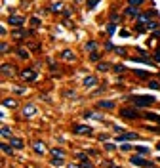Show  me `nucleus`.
<instances>
[{
	"label": "nucleus",
	"mask_w": 160,
	"mask_h": 168,
	"mask_svg": "<svg viewBox=\"0 0 160 168\" xmlns=\"http://www.w3.org/2000/svg\"><path fill=\"white\" fill-rule=\"evenodd\" d=\"M130 101L135 103V105H139V107H149V105L154 103V97L153 96H132Z\"/></svg>",
	"instance_id": "obj_2"
},
{
	"label": "nucleus",
	"mask_w": 160,
	"mask_h": 168,
	"mask_svg": "<svg viewBox=\"0 0 160 168\" xmlns=\"http://www.w3.org/2000/svg\"><path fill=\"white\" fill-rule=\"evenodd\" d=\"M10 69H11L10 65H2V73H4V75H10Z\"/></svg>",
	"instance_id": "obj_29"
},
{
	"label": "nucleus",
	"mask_w": 160,
	"mask_h": 168,
	"mask_svg": "<svg viewBox=\"0 0 160 168\" xmlns=\"http://www.w3.org/2000/svg\"><path fill=\"white\" fill-rule=\"evenodd\" d=\"M52 157H61V159H65L67 153L63 149H59V147H52Z\"/></svg>",
	"instance_id": "obj_11"
},
{
	"label": "nucleus",
	"mask_w": 160,
	"mask_h": 168,
	"mask_svg": "<svg viewBox=\"0 0 160 168\" xmlns=\"http://www.w3.org/2000/svg\"><path fill=\"white\" fill-rule=\"evenodd\" d=\"M80 168H94V164H90V162H84V164H80Z\"/></svg>",
	"instance_id": "obj_36"
},
{
	"label": "nucleus",
	"mask_w": 160,
	"mask_h": 168,
	"mask_svg": "<svg viewBox=\"0 0 160 168\" xmlns=\"http://www.w3.org/2000/svg\"><path fill=\"white\" fill-rule=\"evenodd\" d=\"M15 55H17V58H21V59H27V58H29V52L23 50V48H17V50H15Z\"/></svg>",
	"instance_id": "obj_15"
},
{
	"label": "nucleus",
	"mask_w": 160,
	"mask_h": 168,
	"mask_svg": "<svg viewBox=\"0 0 160 168\" xmlns=\"http://www.w3.org/2000/svg\"><path fill=\"white\" fill-rule=\"evenodd\" d=\"M8 23L11 27H23V25H25V17H23V15H11L8 19Z\"/></svg>",
	"instance_id": "obj_6"
},
{
	"label": "nucleus",
	"mask_w": 160,
	"mask_h": 168,
	"mask_svg": "<svg viewBox=\"0 0 160 168\" xmlns=\"http://www.w3.org/2000/svg\"><path fill=\"white\" fill-rule=\"evenodd\" d=\"M90 59H91V61H99V59H101V54H99V52H91Z\"/></svg>",
	"instance_id": "obj_22"
},
{
	"label": "nucleus",
	"mask_w": 160,
	"mask_h": 168,
	"mask_svg": "<svg viewBox=\"0 0 160 168\" xmlns=\"http://www.w3.org/2000/svg\"><path fill=\"white\" fill-rule=\"evenodd\" d=\"M63 161L65 159H61V157H52V164L53 166H63Z\"/></svg>",
	"instance_id": "obj_16"
},
{
	"label": "nucleus",
	"mask_w": 160,
	"mask_h": 168,
	"mask_svg": "<svg viewBox=\"0 0 160 168\" xmlns=\"http://www.w3.org/2000/svg\"><path fill=\"white\" fill-rule=\"evenodd\" d=\"M120 117L126 118V120H133V118L139 117V113H137L135 109H122V111H120Z\"/></svg>",
	"instance_id": "obj_4"
},
{
	"label": "nucleus",
	"mask_w": 160,
	"mask_h": 168,
	"mask_svg": "<svg viewBox=\"0 0 160 168\" xmlns=\"http://www.w3.org/2000/svg\"><path fill=\"white\" fill-rule=\"evenodd\" d=\"M86 50L88 52H97V42H88L86 44Z\"/></svg>",
	"instance_id": "obj_18"
},
{
	"label": "nucleus",
	"mask_w": 160,
	"mask_h": 168,
	"mask_svg": "<svg viewBox=\"0 0 160 168\" xmlns=\"http://www.w3.org/2000/svg\"><path fill=\"white\" fill-rule=\"evenodd\" d=\"M19 76H21V80H25V82H32V80L38 78V71L34 69V67H27V69L19 71Z\"/></svg>",
	"instance_id": "obj_1"
},
{
	"label": "nucleus",
	"mask_w": 160,
	"mask_h": 168,
	"mask_svg": "<svg viewBox=\"0 0 160 168\" xmlns=\"http://www.w3.org/2000/svg\"><path fill=\"white\" fill-rule=\"evenodd\" d=\"M132 140H139V134L130 132V134H120L118 136V141H132Z\"/></svg>",
	"instance_id": "obj_8"
},
{
	"label": "nucleus",
	"mask_w": 160,
	"mask_h": 168,
	"mask_svg": "<svg viewBox=\"0 0 160 168\" xmlns=\"http://www.w3.org/2000/svg\"><path fill=\"white\" fill-rule=\"evenodd\" d=\"M114 71H116V73H122L124 67H122V65H114Z\"/></svg>",
	"instance_id": "obj_35"
},
{
	"label": "nucleus",
	"mask_w": 160,
	"mask_h": 168,
	"mask_svg": "<svg viewBox=\"0 0 160 168\" xmlns=\"http://www.w3.org/2000/svg\"><path fill=\"white\" fill-rule=\"evenodd\" d=\"M61 8H63V2H53V4L50 6V12H53V14H59V12H61Z\"/></svg>",
	"instance_id": "obj_12"
},
{
	"label": "nucleus",
	"mask_w": 160,
	"mask_h": 168,
	"mask_svg": "<svg viewBox=\"0 0 160 168\" xmlns=\"http://www.w3.org/2000/svg\"><path fill=\"white\" fill-rule=\"evenodd\" d=\"M130 162H132V164H135V166H143V168H153V162H149V161L141 159V157H132V159H130Z\"/></svg>",
	"instance_id": "obj_5"
},
{
	"label": "nucleus",
	"mask_w": 160,
	"mask_h": 168,
	"mask_svg": "<svg viewBox=\"0 0 160 168\" xmlns=\"http://www.w3.org/2000/svg\"><path fill=\"white\" fill-rule=\"evenodd\" d=\"M25 35H27V32H23V31H21V32H19V31L14 32V37H17V40H19V37H25Z\"/></svg>",
	"instance_id": "obj_31"
},
{
	"label": "nucleus",
	"mask_w": 160,
	"mask_h": 168,
	"mask_svg": "<svg viewBox=\"0 0 160 168\" xmlns=\"http://www.w3.org/2000/svg\"><path fill=\"white\" fill-rule=\"evenodd\" d=\"M95 107H99V109H114V101H97Z\"/></svg>",
	"instance_id": "obj_10"
},
{
	"label": "nucleus",
	"mask_w": 160,
	"mask_h": 168,
	"mask_svg": "<svg viewBox=\"0 0 160 168\" xmlns=\"http://www.w3.org/2000/svg\"><path fill=\"white\" fill-rule=\"evenodd\" d=\"M4 105H10V107H15L17 103H15V101H11V99H4Z\"/></svg>",
	"instance_id": "obj_28"
},
{
	"label": "nucleus",
	"mask_w": 160,
	"mask_h": 168,
	"mask_svg": "<svg viewBox=\"0 0 160 168\" xmlns=\"http://www.w3.org/2000/svg\"><path fill=\"white\" fill-rule=\"evenodd\" d=\"M42 145H44L42 141H34V151H36L38 155H42V153H44V147H42Z\"/></svg>",
	"instance_id": "obj_17"
},
{
	"label": "nucleus",
	"mask_w": 160,
	"mask_h": 168,
	"mask_svg": "<svg viewBox=\"0 0 160 168\" xmlns=\"http://www.w3.org/2000/svg\"><path fill=\"white\" fill-rule=\"evenodd\" d=\"M36 113H38V109H36V105H34V103H27L25 107L21 109V115L25 117V118H31V117H34Z\"/></svg>",
	"instance_id": "obj_3"
},
{
	"label": "nucleus",
	"mask_w": 160,
	"mask_h": 168,
	"mask_svg": "<svg viewBox=\"0 0 160 168\" xmlns=\"http://www.w3.org/2000/svg\"><path fill=\"white\" fill-rule=\"evenodd\" d=\"M135 75H139V76H143V78H147V76H149V73H147V71H135Z\"/></svg>",
	"instance_id": "obj_30"
},
{
	"label": "nucleus",
	"mask_w": 160,
	"mask_h": 168,
	"mask_svg": "<svg viewBox=\"0 0 160 168\" xmlns=\"http://www.w3.org/2000/svg\"><path fill=\"white\" fill-rule=\"evenodd\" d=\"M158 162H160V159H158Z\"/></svg>",
	"instance_id": "obj_42"
},
{
	"label": "nucleus",
	"mask_w": 160,
	"mask_h": 168,
	"mask_svg": "<svg viewBox=\"0 0 160 168\" xmlns=\"http://www.w3.org/2000/svg\"><path fill=\"white\" fill-rule=\"evenodd\" d=\"M156 149H158V151H160V141H158V143H156Z\"/></svg>",
	"instance_id": "obj_39"
},
{
	"label": "nucleus",
	"mask_w": 160,
	"mask_h": 168,
	"mask_svg": "<svg viewBox=\"0 0 160 168\" xmlns=\"http://www.w3.org/2000/svg\"><path fill=\"white\" fill-rule=\"evenodd\" d=\"M105 149H109V151H114V149H116V145H112V143H107V145H105Z\"/></svg>",
	"instance_id": "obj_33"
},
{
	"label": "nucleus",
	"mask_w": 160,
	"mask_h": 168,
	"mask_svg": "<svg viewBox=\"0 0 160 168\" xmlns=\"http://www.w3.org/2000/svg\"><path fill=\"white\" fill-rule=\"evenodd\" d=\"M126 15H137V8H135V6L126 8Z\"/></svg>",
	"instance_id": "obj_19"
},
{
	"label": "nucleus",
	"mask_w": 160,
	"mask_h": 168,
	"mask_svg": "<svg viewBox=\"0 0 160 168\" xmlns=\"http://www.w3.org/2000/svg\"><path fill=\"white\" fill-rule=\"evenodd\" d=\"M73 130H74L76 134H84V136H90V134H91V128L86 126V124H74Z\"/></svg>",
	"instance_id": "obj_7"
},
{
	"label": "nucleus",
	"mask_w": 160,
	"mask_h": 168,
	"mask_svg": "<svg viewBox=\"0 0 160 168\" xmlns=\"http://www.w3.org/2000/svg\"><path fill=\"white\" fill-rule=\"evenodd\" d=\"M145 118L154 120V122H160V117H158V115H154V113H147V115H145Z\"/></svg>",
	"instance_id": "obj_20"
},
{
	"label": "nucleus",
	"mask_w": 160,
	"mask_h": 168,
	"mask_svg": "<svg viewBox=\"0 0 160 168\" xmlns=\"http://www.w3.org/2000/svg\"><path fill=\"white\" fill-rule=\"evenodd\" d=\"M97 69H99V71H109V65H107V63H99Z\"/></svg>",
	"instance_id": "obj_26"
},
{
	"label": "nucleus",
	"mask_w": 160,
	"mask_h": 168,
	"mask_svg": "<svg viewBox=\"0 0 160 168\" xmlns=\"http://www.w3.org/2000/svg\"><path fill=\"white\" fill-rule=\"evenodd\" d=\"M10 145L14 149H23V140L21 138H10Z\"/></svg>",
	"instance_id": "obj_9"
},
{
	"label": "nucleus",
	"mask_w": 160,
	"mask_h": 168,
	"mask_svg": "<svg viewBox=\"0 0 160 168\" xmlns=\"http://www.w3.org/2000/svg\"><path fill=\"white\" fill-rule=\"evenodd\" d=\"M109 168H118V166H109Z\"/></svg>",
	"instance_id": "obj_40"
},
{
	"label": "nucleus",
	"mask_w": 160,
	"mask_h": 168,
	"mask_svg": "<svg viewBox=\"0 0 160 168\" xmlns=\"http://www.w3.org/2000/svg\"><path fill=\"white\" fill-rule=\"evenodd\" d=\"M122 151H132V145H120Z\"/></svg>",
	"instance_id": "obj_34"
},
{
	"label": "nucleus",
	"mask_w": 160,
	"mask_h": 168,
	"mask_svg": "<svg viewBox=\"0 0 160 168\" xmlns=\"http://www.w3.org/2000/svg\"><path fill=\"white\" fill-rule=\"evenodd\" d=\"M31 25L32 27H40V19L38 17H31Z\"/></svg>",
	"instance_id": "obj_24"
},
{
	"label": "nucleus",
	"mask_w": 160,
	"mask_h": 168,
	"mask_svg": "<svg viewBox=\"0 0 160 168\" xmlns=\"http://www.w3.org/2000/svg\"><path fill=\"white\" fill-rule=\"evenodd\" d=\"M0 48H2V54H6V52H8V46H6L4 42H2V46H0Z\"/></svg>",
	"instance_id": "obj_38"
},
{
	"label": "nucleus",
	"mask_w": 160,
	"mask_h": 168,
	"mask_svg": "<svg viewBox=\"0 0 160 168\" xmlns=\"http://www.w3.org/2000/svg\"><path fill=\"white\" fill-rule=\"evenodd\" d=\"M11 149H14V147H11L10 143H8V145H6V143H2V151H4L6 155H11Z\"/></svg>",
	"instance_id": "obj_21"
},
{
	"label": "nucleus",
	"mask_w": 160,
	"mask_h": 168,
	"mask_svg": "<svg viewBox=\"0 0 160 168\" xmlns=\"http://www.w3.org/2000/svg\"><path fill=\"white\" fill-rule=\"evenodd\" d=\"M61 59H69V61H73V59H74V55H73V52H71V50H63V52H61Z\"/></svg>",
	"instance_id": "obj_14"
},
{
	"label": "nucleus",
	"mask_w": 160,
	"mask_h": 168,
	"mask_svg": "<svg viewBox=\"0 0 160 168\" xmlns=\"http://www.w3.org/2000/svg\"><path fill=\"white\" fill-rule=\"evenodd\" d=\"M137 153L139 155H149V149L147 147H137Z\"/></svg>",
	"instance_id": "obj_27"
},
{
	"label": "nucleus",
	"mask_w": 160,
	"mask_h": 168,
	"mask_svg": "<svg viewBox=\"0 0 160 168\" xmlns=\"http://www.w3.org/2000/svg\"><path fill=\"white\" fill-rule=\"evenodd\" d=\"M94 84H97V78H95V76H86V78H84V86L91 88Z\"/></svg>",
	"instance_id": "obj_13"
},
{
	"label": "nucleus",
	"mask_w": 160,
	"mask_h": 168,
	"mask_svg": "<svg viewBox=\"0 0 160 168\" xmlns=\"http://www.w3.org/2000/svg\"><path fill=\"white\" fill-rule=\"evenodd\" d=\"M149 86H151V88H158V86H160V84H158V82H154V80H153V82H149Z\"/></svg>",
	"instance_id": "obj_37"
},
{
	"label": "nucleus",
	"mask_w": 160,
	"mask_h": 168,
	"mask_svg": "<svg viewBox=\"0 0 160 168\" xmlns=\"http://www.w3.org/2000/svg\"><path fill=\"white\" fill-rule=\"evenodd\" d=\"M76 2H82V0H76Z\"/></svg>",
	"instance_id": "obj_41"
},
{
	"label": "nucleus",
	"mask_w": 160,
	"mask_h": 168,
	"mask_svg": "<svg viewBox=\"0 0 160 168\" xmlns=\"http://www.w3.org/2000/svg\"><path fill=\"white\" fill-rule=\"evenodd\" d=\"M128 4L130 6H139V4H143V0H128Z\"/></svg>",
	"instance_id": "obj_25"
},
{
	"label": "nucleus",
	"mask_w": 160,
	"mask_h": 168,
	"mask_svg": "<svg viewBox=\"0 0 160 168\" xmlns=\"http://www.w3.org/2000/svg\"><path fill=\"white\" fill-rule=\"evenodd\" d=\"M2 136H4V138H10V136H11V132H10L8 126H2Z\"/></svg>",
	"instance_id": "obj_23"
},
{
	"label": "nucleus",
	"mask_w": 160,
	"mask_h": 168,
	"mask_svg": "<svg viewBox=\"0 0 160 168\" xmlns=\"http://www.w3.org/2000/svg\"><path fill=\"white\" fill-rule=\"evenodd\" d=\"M97 2H99V0H90V2H88V8L91 10V8H94V6H95Z\"/></svg>",
	"instance_id": "obj_32"
}]
</instances>
